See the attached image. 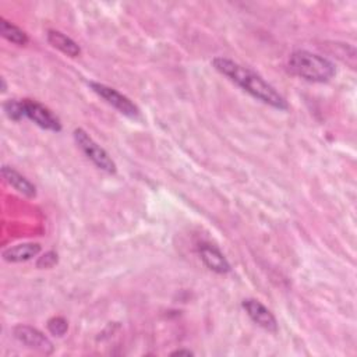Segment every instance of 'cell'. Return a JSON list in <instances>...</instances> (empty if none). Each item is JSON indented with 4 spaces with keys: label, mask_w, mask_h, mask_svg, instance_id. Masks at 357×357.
Wrapping results in <instances>:
<instances>
[{
    "label": "cell",
    "mask_w": 357,
    "mask_h": 357,
    "mask_svg": "<svg viewBox=\"0 0 357 357\" xmlns=\"http://www.w3.org/2000/svg\"><path fill=\"white\" fill-rule=\"evenodd\" d=\"M212 66L217 71L226 75L232 83L239 86L243 91L260 102L280 110H286L289 108L286 99L269 83H267L260 74L249 67H245L227 58H215L212 60Z\"/></svg>",
    "instance_id": "cell-1"
},
{
    "label": "cell",
    "mask_w": 357,
    "mask_h": 357,
    "mask_svg": "<svg viewBox=\"0 0 357 357\" xmlns=\"http://www.w3.org/2000/svg\"><path fill=\"white\" fill-rule=\"evenodd\" d=\"M288 67L292 74L310 83H328L336 74L335 64L331 60L308 51L293 52Z\"/></svg>",
    "instance_id": "cell-2"
},
{
    "label": "cell",
    "mask_w": 357,
    "mask_h": 357,
    "mask_svg": "<svg viewBox=\"0 0 357 357\" xmlns=\"http://www.w3.org/2000/svg\"><path fill=\"white\" fill-rule=\"evenodd\" d=\"M74 140L84 155L88 160L101 171L113 175L116 173L117 168L114 161L110 158V155L98 144L94 141V138L83 129H75L74 130Z\"/></svg>",
    "instance_id": "cell-3"
},
{
    "label": "cell",
    "mask_w": 357,
    "mask_h": 357,
    "mask_svg": "<svg viewBox=\"0 0 357 357\" xmlns=\"http://www.w3.org/2000/svg\"><path fill=\"white\" fill-rule=\"evenodd\" d=\"M23 108H24V117L29 119L38 127H41L48 132L59 133L62 132V123L59 117L53 114L51 109L44 106L32 99H23Z\"/></svg>",
    "instance_id": "cell-4"
},
{
    "label": "cell",
    "mask_w": 357,
    "mask_h": 357,
    "mask_svg": "<svg viewBox=\"0 0 357 357\" xmlns=\"http://www.w3.org/2000/svg\"><path fill=\"white\" fill-rule=\"evenodd\" d=\"M90 87L97 95H99L105 102H108L110 106L117 109L122 114L132 117V119L140 116L138 106L130 98H127L126 95L116 91L114 88H110L105 84L95 83V82H91Z\"/></svg>",
    "instance_id": "cell-5"
},
{
    "label": "cell",
    "mask_w": 357,
    "mask_h": 357,
    "mask_svg": "<svg viewBox=\"0 0 357 357\" xmlns=\"http://www.w3.org/2000/svg\"><path fill=\"white\" fill-rule=\"evenodd\" d=\"M14 338L29 349H35L41 353L51 354L53 352V343L41 331L29 325H17L13 330Z\"/></svg>",
    "instance_id": "cell-6"
},
{
    "label": "cell",
    "mask_w": 357,
    "mask_h": 357,
    "mask_svg": "<svg viewBox=\"0 0 357 357\" xmlns=\"http://www.w3.org/2000/svg\"><path fill=\"white\" fill-rule=\"evenodd\" d=\"M242 306L246 310L247 315L253 320V323H256L258 327L269 332L278 331V321L275 319V315L261 301L256 299H246L243 300Z\"/></svg>",
    "instance_id": "cell-7"
},
{
    "label": "cell",
    "mask_w": 357,
    "mask_h": 357,
    "mask_svg": "<svg viewBox=\"0 0 357 357\" xmlns=\"http://www.w3.org/2000/svg\"><path fill=\"white\" fill-rule=\"evenodd\" d=\"M200 256L203 262L208 267V269L222 275L230 272V264L218 247L204 243L200 246Z\"/></svg>",
    "instance_id": "cell-8"
},
{
    "label": "cell",
    "mask_w": 357,
    "mask_h": 357,
    "mask_svg": "<svg viewBox=\"0 0 357 357\" xmlns=\"http://www.w3.org/2000/svg\"><path fill=\"white\" fill-rule=\"evenodd\" d=\"M47 36H48V42L53 48L59 49L62 53H64L70 58H77L82 55L80 45H78L75 41H73L70 36L64 35L63 32L56 31V29H49Z\"/></svg>",
    "instance_id": "cell-9"
},
{
    "label": "cell",
    "mask_w": 357,
    "mask_h": 357,
    "mask_svg": "<svg viewBox=\"0 0 357 357\" xmlns=\"http://www.w3.org/2000/svg\"><path fill=\"white\" fill-rule=\"evenodd\" d=\"M41 253V245L21 243L3 251V260L8 262H27Z\"/></svg>",
    "instance_id": "cell-10"
},
{
    "label": "cell",
    "mask_w": 357,
    "mask_h": 357,
    "mask_svg": "<svg viewBox=\"0 0 357 357\" xmlns=\"http://www.w3.org/2000/svg\"><path fill=\"white\" fill-rule=\"evenodd\" d=\"M2 176L19 193L24 194L28 198L36 197V187L27 177H24L21 173H19L16 169L5 165L2 168Z\"/></svg>",
    "instance_id": "cell-11"
},
{
    "label": "cell",
    "mask_w": 357,
    "mask_h": 357,
    "mask_svg": "<svg viewBox=\"0 0 357 357\" xmlns=\"http://www.w3.org/2000/svg\"><path fill=\"white\" fill-rule=\"evenodd\" d=\"M0 34H2V36L5 39H8L9 42L19 45V47H24L29 41V38L25 31H23L21 28H19L17 25H14L13 23L8 21L3 17L0 19Z\"/></svg>",
    "instance_id": "cell-12"
},
{
    "label": "cell",
    "mask_w": 357,
    "mask_h": 357,
    "mask_svg": "<svg viewBox=\"0 0 357 357\" xmlns=\"http://www.w3.org/2000/svg\"><path fill=\"white\" fill-rule=\"evenodd\" d=\"M3 109H5L6 116H8L9 119H12V121H14V122H20V121H23V119H25V117H24L23 99H21V101L10 99V101L5 102Z\"/></svg>",
    "instance_id": "cell-13"
},
{
    "label": "cell",
    "mask_w": 357,
    "mask_h": 357,
    "mask_svg": "<svg viewBox=\"0 0 357 357\" xmlns=\"http://www.w3.org/2000/svg\"><path fill=\"white\" fill-rule=\"evenodd\" d=\"M69 330V323L63 317H52V319L48 321V331L58 338H62L66 335Z\"/></svg>",
    "instance_id": "cell-14"
},
{
    "label": "cell",
    "mask_w": 357,
    "mask_h": 357,
    "mask_svg": "<svg viewBox=\"0 0 357 357\" xmlns=\"http://www.w3.org/2000/svg\"><path fill=\"white\" fill-rule=\"evenodd\" d=\"M59 262V256L56 251H47L36 261V268L39 269H49L53 268Z\"/></svg>",
    "instance_id": "cell-15"
},
{
    "label": "cell",
    "mask_w": 357,
    "mask_h": 357,
    "mask_svg": "<svg viewBox=\"0 0 357 357\" xmlns=\"http://www.w3.org/2000/svg\"><path fill=\"white\" fill-rule=\"evenodd\" d=\"M194 352H191L190 349H177L175 352H172V356H193Z\"/></svg>",
    "instance_id": "cell-16"
},
{
    "label": "cell",
    "mask_w": 357,
    "mask_h": 357,
    "mask_svg": "<svg viewBox=\"0 0 357 357\" xmlns=\"http://www.w3.org/2000/svg\"><path fill=\"white\" fill-rule=\"evenodd\" d=\"M6 80H5V78H2V93H6Z\"/></svg>",
    "instance_id": "cell-17"
}]
</instances>
